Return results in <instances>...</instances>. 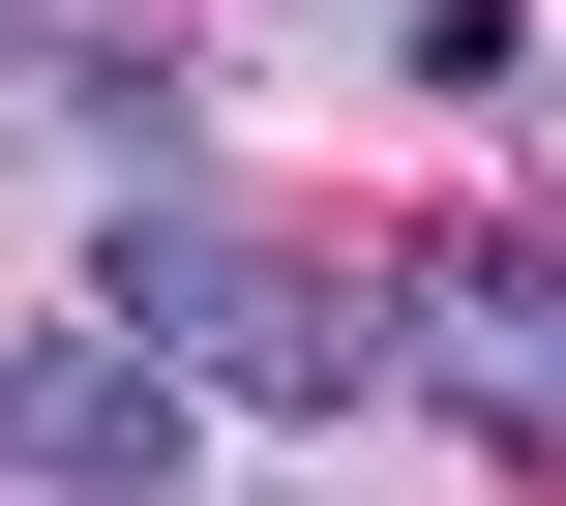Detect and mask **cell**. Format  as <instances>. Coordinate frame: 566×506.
I'll return each mask as SVG.
<instances>
[{"label": "cell", "instance_id": "cell-1", "mask_svg": "<svg viewBox=\"0 0 566 506\" xmlns=\"http://www.w3.org/2000/svg\"><path fill=\"white\" fill-rule=\"evenodd\" d=\"M90 298L209 388V447H358V388H388V328H358L298 239H239L209 179H119V209H90Z\"/></svg>", "mask_w": 566, "mask_h": 506}, {"label": "cell", "instance_id": "cell-2", "mask_svg": "<svg viewBox=\"0 0 566 506\" xmlns=\"http://www.w3.org/2000/svg\"><path fill=\"white\" fill-rule=\"evenodd\" d=\"M358 328H388V388H418L448 447L566 477V239H478V209H448V239H418V268L358 298Z\"/></svg>", "mask_w": 566, "mask_h": 506}, {"label": "cell", "instance_id": "cell-3", "mask_svg": "<svg viewBox=\"0 0 566 506\" xmlns=\"http://www.w3.org/2000/svg\"><path fill=\"white\" fill-rule=\"evenodd\" d=\"M0 477H60V506H179V477H209V388H179L119 298H60V328H0Z\"/></svg>", "mask_w": 566, "mask_h": 506}, {"label": "cell", "instance_id": "cell-4", "mask_svg": "<svg viewBox=\"0 0 566 506\" xmlns=\"http://www.w3.org/2000/svg\"><path fill=\"white\" fill-rule=\"evenodd\" d=\"M0 179H209V60H149V30H60V0H0Z\"/></svg>", "mask_w": 566, "mask_h": 506}, {"label": "cell", "instance_id": "cell-5", "mask_svg": "<svg viewBox=\"0 0 566 506\" xmlns=\"http://www.w3.org/2000/svg\"><path fill=\"white\" fill-rule=\"evenodd\" d=\"M537 119H566V60H537Z\"/></svg>", "mask_w": 566, "mask_h": 506}]
</instances>
